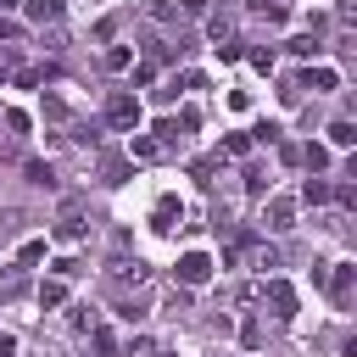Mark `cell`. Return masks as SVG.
Returning <instances> with one entry per match:
<instances>
[{"label": "cell", "instance_id": "6da1fadb", "mask_svg": "<svg viewBox=\"0 0 357 357\" xmlns=\"http://www.w3.org/2000/svg\"><path fill=\"white\" fill-rule=\"evenodd\" d=\"M257 301H268V312H273L279 324H290V318H296V284H290V279H279V273H268V279L257 284Z\"/></svg>", "mask_w": 357, "mask_h": 357}, {"label": "cell", "instance_id": "7a4b0ae2", "mask_svg": "<svg viewBox=\"0 0 357 357\" xmlns=\"http://www.w3.org/2000/svg\"><path fill=\"white\" fill-rule=\"evenodd\" d=\"M106 123L123 128V134H134V128H139V95H134V89H112V95H106Z\"/></svg>", "mask_w": 357, "mask_h": 357}, {"label": "cell", "instance_id": "3957f363", "mask_svg": "<svg viewBox=\"0 0 357 357\" xmlns=\"http://www.w3.org/2000/svg\"><path fill=\"white\" fill-rule=\"evenodd\" d=\"M50 234H56L61 245H78V240H84V201H78V195H67V201H61V218H56V229H50Z\"/></svg>", "mask_w": 357, "mask_h": 357}, {"label": "cell", "instance_id": "277c9868", "mask_svg": "<svg viewBox=\"0 0 357 357\" xmlns=\"http://www.w3.org/2000/svg\"><path fill=\"white\" fill-rule=\"evenodd\" d=\"M212 268H218V262H212L206 251H184V257H178V284H184V290H201V284L212 279Z\"/></svg>", "mask_w": 357, "mask_h": 357}, {"label": "cell", "instance_id": "5b68a950", "mask_svg": "<svg viewBox=\"0 0 357 357\" xmlns=\"http://www.w3.org/2000/svg\"><path fill=\"white\" fill-rule=\"evenodd\" d=\"M324 284H329L335 307H351V284H357V268H351V262H329V268H324Z\"/></svg>", "mask_w": 357, "mask_h": 357}, {"label": "cell", "instance_id": "8992f818", "mask_svg": "<svg viewBox=\"0 0 357 357\" xmlns=\"http://www.w3.org/2000/svg\"><path fill=\"white\" fill-rule=\"evenodd\" d=\"M262 223H268L273 234L296 229V201H290V195H268V206H262Z\"/></svg>", "mask_w": 357, "mask_h": 357}, {"label": "cell", "instance_id": "52a82bcc", "mask_svg": "<svg viewBox=\"0 0 357 357\" xmlns=\"http://www.w3.org/2000/svg\"><path fill=\"white\" fill-rule=\"evenodd\" d=\"M296 84H301V89H312V95H329V89H340V73H335L329 61H312Z\"/></svg>", "mask_w": 357, "mask_h": 357}, {"label": "cell", "instance_id": "ba28073f", "mask_svg": "<svg viewBox=\"0 0 357 357\" xmlns=\"http://www.w3.org/2000/svg\"><path fill=\"white\" fill-rule=\"evenodd\" d=\"M22 11H28V22H39V28H45V22H50V28H56V22H61V11H67V6H61V0H22Z\"/></svg>", "mask_w": 357, "mask_h": 357}, {"label": "cell", "instance_id": "9c48e42d", "mask_svg": "<svg viewBox=\"0 0 357 357\" xmlns=\"http://www.w3.org/2000/svg\"><path fill=\"white\" fill-rule=\"evenodd\" d=\"M39 112H45V123H56V128L73 123V100H67V95H39Z\"/></svg>", "mask_w": 357, "mask_h": 357}, {"label": "cell", "instance_id": "30bf717a", "mask_svg": "<svg viewBox=\"0 0 357 357\" xmlns=\"http://www.w3.org/2000/svg\"><path fill=\"white\" fill-rule=\"evenodd\" d=\"M128 156H139V162H156V156H167V145H162L156 134H139V128H134V139H128Z\"/></svg>", "mask_w": 357, "mask_h": 357}, {"label": "cell", "instance_id": "8fae6325", "mask_svg": "<svg viewBox=\"0 0 357 357\" xmlns=\"http://www.w3.org/2000/svg\"><path fill=\"white\" fill-rule=\"evenodd\" d=\"M178 218H184V206H178V201H173V195H162V201H156V206H151V229H162V234H167V229H173V223H178Z\"/></svg>", "mask_w": 357, "mask_h": 357}, {"label": "cell", "instance_id": "7c38bea8", "mask_svg": "<svg viewBox=\"0 0 357 357\" xmlns=\"http://www.w3.org/2000/svg\"><path fill=\"white\" fill-rule=\"evenodd\" d=\"M123 178H128V156L100 151V184H123Z\"/></svg>", "mask_w": 357, "mask_h": 357}, {"label": "cell", "instance_id": "4fadbf2b", "mask_svg": "<svg viewBox=\"0 0 357 357\" xmlns=\"http://www.w3.org/2000/svg\"><path fill=\"white\" fill-rule=\"evenodd\" d=\"M112 279H123V284H145V279H151V268H145L139 257H134V262L123 257V262H112Z\"/></svg>", "mask_w": 357, "mask_h": 357}, {"label": "cell", "instance_id": "5bb4252c", "mask_svg": "<svg viewBox=\"0 0 357 357\" xmlns=\"http://www.w3.org/2000/svg\"><path fill=\"white\" fill-rule=\"evenodd\" d=\"M61 301H67V279H56V273H50V279L39 284V307H61Z\"/></svg>", "mask_w": 357, "mask_h": 357}, {"label": "cell", "instance_id": "9a60e30c", "mask_svg": "<svg viewBox=\"0 0 357 357\" xmlns=\"http://www.w3.org/2000/svg\"><path fill=\"white\" fill-rule=\"evenodd\" d=\"M324 134H329V145H340V151H346V145H357V123H346V117H340V123H329Z\"/></svg>", "mask_w": 357, "mask_h": 357}, {"label": "cell", "instance_id": "2e32d148", "mask_svg": "<svg viewBox=\"0 0 357 357\" xmlns=\"http://www.w3.org/2000/svg\"><path fill=\"white\" fill-rule=\"evenodd\" d=\"M22 173H28V184H39V190H56V167H50V162H28Z\"/></svg>", "mask_w": 357, "mask_h": 357}, {"label": "cell", "instance_id": "e0dca14e", "mask_svg": "<svg viewBox=\"0 0 357 357\" xmlns=\"http://www.w3.org/2000/svg\"><path fill=\"white\" fill-rule=\"evenodd\" d=\"M251 268H257V273L268 279V273L279 268V251H273V245H251Z\"/></svg>", "mask_w": 357, "mask_h": 357}, {"label": "cell", "instance_id": "ac0fdd59", "mask_svg": "<svg viewBox=\"0 0 357 357\" xmlns=\"http://www.w3.org/2000/svg\"><path fill=\"white\" fill-rule=\"evenodd\" d=\"M206 39H212V45H218V39H234V22H229L223 11H212V17H206Z\"/></svg>", "mask_w": 357, "mask_h": 357}, {"label": "cell", "instance_id": "d6986e66", "mask_svg": "<svg viewBox=\"0 0 357 357\" xmlns=\"http://www.w3.org/2000/svg\"><path fill=\"white\" fill-rule=\"evenodd\" d=\"M284 50H290V56H301V61H312V56H318V50H324V45H318V39H312V33H296V39H290V45H284Z\"/></svg>", "mask_w": 357, "mask_h": 357}, {"label": "cell", "instance_id": "ffe728a7", "mask_svg": "<svg viewBox=\"0 0 357 357\" xmlns=\"http://www.w3.org/2000/svg\"><path fill=\"white\" fill-rule=\"evenodd\" d=\"M240 346H245V351H257V346H262V318H257V312L240 324Z\"/></svg>", "mask_w": 357, "mask_h": 357}, {"label": "cell", "instance_id": "44dd1931", "mask_svg": "<svg viewBox=\"0 0 357 357\" xmlns=\"http://www.w3.org/2000/svg\"><path fill=\"white\" fill-rule=\"evenodd\" d=\"M22 290H28V279H22V268H11V273L0 279V301H17Z\"/></svg>", "mask_w": 357, "mask_h": 357}, {"label": "cell", "instance_id": "7402d4cb", "mask_svg": "<svg viewBox=\"0 0 357 357\" xmlns=\"http://www.w3.org/2000/svg\"><path fill=\"white\" fill-rule=\"evenodd\" d=\"M106 67H112V73L134 67V50H128V45H112V50H106Z\"/></svg>", "mask_w": 357, "mask_h": 357}, {"label": "cell", "instance_id": "603a6c76", "mask_svg": "<svg viewBox=\"0 0 357 357\" xmlns=\"http://www.w3.org/2000/svg\"><path fill=\"white\" fill-rule=\"evenodd\" d=\"M73 145H100V123H73Z\"/></svg>", "mask_w": 357, "mask_h": 357}, {"label": "cell", "instance_id": "cb8c5ba5", "mask_svg": "<svg viewBox=\"0 0 357 357\" xmlns=\"http://www.w3.org/2000/svg\"><path fill=\"white\" fill-rule=\"evenodd\" d=\"M301 162H307L312 173H324V167H329V145H307V151H301Z\"/></svg>", "mask_w": 357, "mask_h": 357}, {"label": "cell", "instance_id": "d4e9b609", "mask_svg": "<svg viewBox=\"0 0 357 357\" xmlns=\"http://www.w3.org/2000/svg\"><path fill=\"white\" fill-rule=\"evenodd\" d=\"M301 201H312V206L329 201V184H324V178H307V184H301Z\"/></svg>", "mask_w": 357, "mask_h": 357}, {"label": "cell", "instance_id": "484cf974", "mask_svg": "<svg viewBox=\"0 0 357 357\" xmlns=\"http://www.w3.org/2000/svg\"><path fill=\"white\" fill-rule=\"evenodd\" d=\"M39 257H45V240H28V245H22V251H17V268H33V262H39Z\"/></svg>", "mask_w": 357, "mask_h": 357}, {"label": "cell", "instance_id": "4316f807", "mask_svg": "<svg viewBox=\"0 0 357 357\" xmlns=\"http://www.w3.org/2000/svg\"><path fill=\"white\" fill-rule=\"evenodd\" d=\"M145 17H151V22H178V11H173V6H162V0H151V6H145Z\"/></svg>", "mask_w": 357, "mask_h": 357}, {"label": "cell", "instance_id": "83f0119b", "mask_svg": "<svg viewBox=\"0 0 357 357\" xmlns=\"http://www.w3.org/2000/svg\"><path fill=\"white\" fill-rule=\"evenodd\" d=\"M223 151H229V156H251V134H229Z\"/></svg>", "mask_w": 357, "mask_h": 357}, {"label": "cell", "instance_id": "f1b7e54d", "mask_svg": "<svg viewBox=\"0 0 357 357\" xmlns=\"http://www.w3.org/2000/svg\"><path fill=\"white\" fill-rule=\"evenodd\" d=\"M123 357H156V346H151V340H145V335H134V340H128V346H123Z\"/></svg>", "mask_w": 357, "mask_h": 357}, {"label": "cell", "instance_id": "f546056e", "mask_svg": "<svg viewBox=\"0 0 357 357\" xmlns=\"http://www.w3.org/2000/svg\"><path fill=\"white\" fill-rule=\"evenodd\" d=\"M212 50H218V61H240V39H218Z\"/></svg>", "mask_w": 357, "mask_h": 357}, {"label": "cell", "instance_id": "4dcf8cb0", "mask_svg": "<svg viewBox=\"0 0 357 357\" xmlns=\"http://www.w3.org/2000/svg\"><path fill=\"white\" fill-rule=\"evenodd\" d=\"M251 67L268 73V67H273V45H257V50H251Z\"/></svg>", "mask_w": 357, "mask_h": 357}, {"label": "cell", "instance_id": "1f68e13d", "mask_svg": "<svg viewBox=\"0 0 357 357\" xmlns=\"http://www.w3.org/2000/svg\"><path fill=\"white\" fill-rule=\"evenodd\" d=\"M6 128H11V134H17V139H22V134H28V128H33V123H28V112H6Z\"/></svg>", "mask_w": 357, "mask_h": 357}, {"label": "cell", "instance_id": "d6a6232c", "mask_svg": "<svg viewBox=\"0 0 357 357\" xmlns=\"http://www.w3.org/2000/svg\"><path fill=\"white\" fill-rule=\"evenodd\" d=\"M245 190H251V195H262V190H268V178H262V167H245Z\"/></svg>", "mask_w": 357, "mask_h": 357}, {"label": "cell", "instance_id": "836d02e7", "mask_svg": "<svg viewBox=\"0 0 357 357\" xmlns=\"http://www.w3.org/2000/svg\"><path fill=\"white\" fill-rule=\"evenodd\" d=\"M89 318H95L89 307H67V324H73V329H89Z\"/></svg>", "mask_w": 357, "mask_h": 357}, {"label": "cell", "instance_id": "e575fe53", "mask_svg": "<svg viewBox=\"0 0 357 357\" xmlns=\"http://www.w3.org/2000/svg\"><path fill=\"white\" fill-rule=\"evenodd\" d=\"M95 351H117V335L112 329H95Z\"/></svg>", "mask_w": 357, "mask_h": 357}, {"label": "cell", "instance_id": "d590c367", "mask_svg": "<svg viewBox=\"0 0 357 357\" xmlns=\"http://www.w3.org/2000/svg\"><path fill=\"white\" fill-rule=\"evenodd\" d=\"M184 11H190V17H206V11H212V0H184Z\"/></svg>", "mask_w": 357, "mask_h": 357}, {"label": "cell", "instance_id": "8d00e7d4", "mask_svg": "<svg viewBox=\"0 0 357 357\" xmlns=\"http://www.w3.org/2000/svg\"><path fill=\"white\" fill-rule=\"evenodd\" d=\"M17 33H22V28H17L11 17H0V39H17Z\"/></svg>", "mask_w": 357, "mask_h": 357}, {"label": "cell", "instance_id": "74e56055", "mask_svg": "<svg viewBox=\"0 0 357 357\" xmlns=\"http://www.w3.org/2000/svg\"><path fill=\"white\" fill-rule=\"evenodd\" d=\"M0 357H17V340L11 335H0Z\"/></svg>", "mask_w": 357, "mask_h": 357}, {"label": "cell", "instance_id": "f35d334b", "mask_svg": "<svg viewBox=\"0 0 357 357\" xmlns=\"http://www.w3.org/2000/svg\"><path fill=\"white\" fill-rule=\"evenodd\" d=\"M6 78H11V61H6V56H0V84H6Z\"/></svg>", "mask_w": 357, "mask_h": 357}, {"label": "cell", "instance_id": "ab89813d", "mask_svg": "<svg viewBox=\"0 0 357 357\" xmlns=\"http://www.w3.org/2000/svg\"><path fill=\"white\" fill-rule=\"evenodd\" d=\"M0 6H6V11H11V6H22V0H0Z\"/></svg>", "mask_w": 357, "mask_h": 357}]
</instances>
